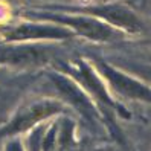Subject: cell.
Returning a JSON list of instances; mask_svg holds the SVG:
<instances>
[{"label":"cell","mask_w":151,"mask_h":151,"mask_svg":"<svg viewBox=\"0 0 151 151\" xmlns=\"http://www.w3.org/2000/svg\"><path fill=\"white\" fill-rule=\"evenodd\" d=\"M69 24H72L73 28H76L81 34L87 35L90 38H96V40H110L113 38V32L105 28V26L96 23V22H90L86 19H69L67 20Z\"/></svg>","instance_id":"obj_1"},{"label":"cell","mask_w":151,"mask_h":151,"mask_svg":"<svg viewBox=\"0 0 151 151\" xmlns=\"http://www.w3.org/2000/svg\"><path fill=\"white\" fill-rule=\"evenodd\" d=\"M95 12L127 29H139L140 26L134 15L128 11L121 9V8H104V9H95Z\"/></svg>","instance_id":"obj_2"},{"label":"cell","mask_w":151,"mask_h":151,"mask_svg":"<svg viewBox=\"0 0 151 151\" xmlns=\"http://www.w3.org/2000/svg\"><path fill=\"white\" fill-rule=\"evenodd\" d=\"M107 75L114 83V87H118L121 92L127 93L130 96H134V98H145V99L150 98V92L147 90V88L142 87L140 84L131 81V79L122 76L119 73H114V72H111V70H107Z\"/></svg>","instance_id":"obj_3"},{"label":"cell","mask_w":151,"mask_h":151,"mask_svg":"<svg viewBox=\"0 0 151 151\" xmlns=\"http://www.w3.org/2000/svg\"><path fill=\"white\" fill-rule=\"evenodd\" d=\"M34 38V37H66V32L55 28H40V26H24L11 34L9 38Z\"/></svg>","instance_id":"obj_4"},{"label":"cell","mask_w":151,"mask_h":151,"mask_svg":"<svg viewBox=\"0 0 151 151\" xmlns=\"http://www.w3.org/2000/svg\"><path fill=\"white\" fill-rule=\"evenodd\" d=\"M57 109L54 107V105H43V107H37V109H32L31 113L24 114V116H22L20 119H17V122L14 124V125L11 127L12 131H17V130H24L26 127H29L31 124H34L35 121H38L44 116H47L49 113L55 111Z\"/></svg>","instance_id":"obj_5"},{"label":"cell","mask_w":151,"mask_h":151,"mask_svg":"<svg viewBox=\"0 0 151 151\" xmlns=\"http://www.w3.org/2000/svg\"><path fill=\"white\" fill-rule=\"evenodd\" d=\"M3 58L9 63H31V61H40L44 58V55L37 50H11L5 54Z\"/></svg>","instance_id":"obj_6"}]
</instances>
